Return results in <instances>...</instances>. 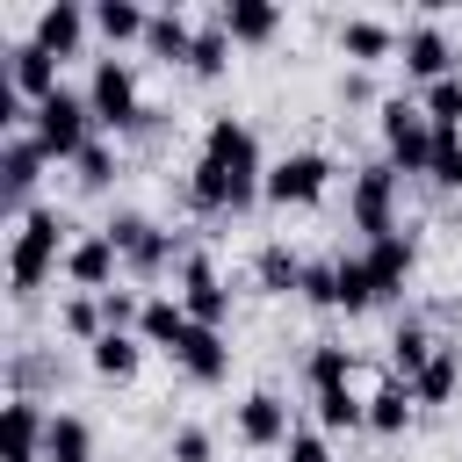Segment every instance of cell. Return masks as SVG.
I'll use <instances>...</instances> for the list:
<instances>
[{
    "instance_id": "cell-36",
    "label": "cell",
    "mask_w": 462,
    "mask_h": 462,
    "mask_svg": "<svg viewBox=\"0 0 462 462\" xmlns=\"http://www.w3.org/2000/svg\"><path fill=\"white\" fill-rule=\"evenodd\" d=\"M419 108L433 116V130H462V72H448V79H433V87L419 94Z\"/></svg>"
},
{
    "instance_id": "cell-25",
    "label": "cell",
    "mask_w": 462,
    "mask_h": 462,
    "mask_svg": "<svg viewBox=\"0 0 462 462\" xmlns=\"http://www.w3.org/2000/svg\"><path fill=\"white\" fill-rule=\"evenodd\" d=\"M310 411H318L325 433H354V426H368V397H361L354 383H339V390H310Z\"/></svg>"
},
{
    "instance_id": "cell-35",
    "label": "cell",
    "mask_w": 462,
    "mask_h": 462,
    "mask_svg": "<svg viewBox=\"0 0 462 462\" xmlns=\"http://www.w3.org/2000/svg\"><path fill=\"white\" fill-rule=\"evenodd\" d=\"M7 383H14V397H36L43 383H65V368H58L51 354H29V346H22V354L7 361Z\"/></svg>"
},
{
    "instance_id": "cell-9",
    "label": "cell",
    "mask_w": 462,
    "mask_h": 462,
    "mask_svg": "<svg viewBox=\"0 0 462 462\" xmlns=\"http://www.w3.org/2000/svg\"><path fill=\"white\" fill-rule=\"evenodd\" d=\"M43 166H51V152L22 130V137H0V209H7V224H22L36 202V180H43Z\"/></svg>"
},
{
    "instance_id": "cell-33",
    "label": "cell",
    "mask_w": 462,
    "mask_h": 462,
    "mask_svg": "<svg viewBox=\"0 0 462 462\" xmlns=\"http://www.w3.org/2000/svg\"><path fill=\"white\" fill-rule=\"evenodd\" d=\"M354 368H361V361H354L339 339H318V346H310V361H303L310 390H339V383H354Z\"/></svg>"
},
{
    "instance_id": "cell-8",
    "label": "cell",
    "mask_w": 462,
    "mask_h": 462,
    "mask_svg": "<svg viewBox=\"0 0 462 462\" xmlns=\"http://www.w3.org/2000/svg\"><path fill=\"white\" fill-rule=\"evenodd\" d=\"M325 188H332V159L318 152V144H303V152H282L274 166H267V202L274 209H310V202H325Z\"/></svg>"
},
{
    "instance_id": "cell-23",
    "label": "cell",
    "mask_w": 462,
    "mask_h": 462,
    "mask_svg": "<svg viewBox=\"0 0 462 462\" xmlns=\"http://www.w3.org/2000/svg\"><path fill=\"white\" fill-rule=\"evenodd\" d=\"M217 22L231 29V43H274L282 7H274V0H224V7H217Z\"/></svg>"
},
{
    "instance_id": "cell-31",
    "label": "cell",
    "mask_w": 462,
    "mask_h": 462,
    "mask_svg": "<svg viewBox=\"0 0 462 462\" xmlns=\"http://www.w3.org/2000/svg\"><path fill=\"white\" fill-rule=\"evenodd\" d=\"M455 383H462V346H440V354L411 375V397H419V404H448Z\"/></svg>"
},
{
    "instance_id": "cell-17",
    "label": "cell",
    "mask_w": 462,
    "mask_h": 462,
    "mask_svg": "<svg viewBox=\"0 0 462 462\" xmlns=\"http://www.w3.org/2000/svg\"><path fill=\"white\" fill-rule=\"evenodd\" d=\"M173 368L188 375V383H202V390H217L224 375H231V339L217 332V325H195L180 346H173Z\"/></svg>"
},
{
    "instance_id": "cell-39",
    "label": "cell",
    "mask_w": 462,
    "mask_h": 462,
    "mask_svg": "<svg viewBox=\"0 0 462 462\" xmlns=\"http://www.w3.org/2000/svg\"><path fill=\"white\" fill-rule=\"evenodd\" d=\"M101 318H108V332H137L144 296H137V289H108V296H101Z\"/></svg>"
},
{
    "instance_id": "cell-21",
    "label": "cell",
    "mask_w": 462,
    "mask_h": 462,
    "mask_svg": "<svg viewBox=\"0 0 462 462\" xmlns=\"http://www.w3.org/2000/svg\"><path fill=\"white\" fill-rule=\"evenodd\" d=\"M188 332H195V318H188L180 296H144V318H137V339H144V346H166V354H173Z\"/></svg>"
},
{
    "instance_id": "cell-19",
    "label": "cell",
    "mask_w": 462,
    "mask_h": 462,
    "mask_svg": "<svg viewBox=\"0 0 462 462\" xmlns=\"http://www.w3.org/2000/svg\"><path fill=\"white\" fill-rule=\"evenodd\" d=\"M195 29H202V22H188V7H152V22H144V51H152L159 65H188Z\"/></svg>"
},
{
    "instance_id": "cell-41",
    "label": "cell",
    "mask_w": 462,
    "mask_h": 462,
    "mask_svg": "<svg viewBox=\"0 0 462 462\" xmlns=\"http://www.w3.org/2000/svg\"><path fill=\"white\" fill-rule=\"evenodd\" d=\"M217 455V440L202 433V426H173V440H166V462H209Z\"/></svg>"
},
{
    "instance_id": "cell-28",
    "label": "cell",
    "mask_w": 462,
    "mask_h": 462,
    "mask_svg": "<svg viewBox=\"0 0 462 462\" xmlns=\"http://www.w3.org/2000/svg\"><path fill=\"white\" fill-rule=\"evenodd\" d=\"M411 404H419V397H411V383H397V375H383V390L368 397V426H375L383 440H397V433L411 426Z\"/></svg>"
},
{
    "instance_id": "cell-2",
    "label": "cell",
    "mask_w": 462,
    "mask_h": 462,
    "mask_svg": "<svg viewBox=\"0 0 462 462\" xmlns=\"http://www.w3.org/2000/svg\"><path fill=\"white\" fill-rule=\"evenodd\" d=\"M65 253H72L65 209H58V202H36V209L14 224V238H7V289H14V303H29V296L65 267Z\"/></svg>"
},
{
    "instance_id": "cell-38",
    "label": "cell",
    "mask_w": 462,
    "mask_h": 462,
    "mask_svg": "<svg viewBox=\"0 0 462 462\" xmlns=\"http://www.w3.org/2000/svg\"><path fill=\"white\" fill-rule=\"evenodd\" d=\"M310 310H339V260H310L303 267V289H296Z\"/></svg>"
},
{
    "instance_id": "cell-32",
    "label": "cell",
    "mask_w": 462,
    "mask_h": 462,
    "mask_svg": "<svg viewBox=\"0 0 462 462\" xmlns=\"http://www.w3.org/2000/svg\"><path fill=\"white\" fill-rule=\"evenodd\" d=\"M116 173H123V152H116V137H87V152L72 159V180H79L87 195H101Z\"/></svg>"
},
{
    "instance_id": "cell-27",
    "label": "cell",
    "mask_w": 462,
    "mask_h": 462,
    "mask_svg": "<svg viewBox=\"0 0 462 462\" xmlns=\"http://www.w3.org/2000/svg\"><path fill=\"white\" fill-rule=\"evenodd\" d=\"M303 267H310V260H303V253H289L282 238H274V245H260V260H253V274H260V289H267V296H296V289H303Z\"/></svg>"
},
{
    "instance_id": "cell-11",
    "label": "cell",
    "mask_w": 462,
    "mask_h": 462,
    "mask_svg": "<svg viewBox=\"0 0 462 462\" xmlns=\"http://www.w3.org/2000/svg\"><path fill=\"white\" fill-rule=\"evenodd\" d=\"M116 267H123V253L108 245V231H79L72 253H65V282H72V296H108V289H116Z\"/></svg>"
},
{
    "instance_id": "cell-10",
    "label": "cell",
    "mask_w": 462,
    "mask_h": 462,
    "mask_svg": "<svg viewBox=\"0 0 462 462\" xmlns=\"http://www.w3.org/2000/svg\"><path fill=\"white\" fill-rule=\"evenodd\" d=\"M173 296L188 303L195 325H217V332H224V318H231V289H224V274H217V260H209L202 245H188V260H180V289H173Z\"/></svg>"
},
{
    "instance_id": "cell-26",
    "label": "cell",
    "mask_w": 462,
    "mask_h": 462,
    "mask_svg": "<svg viewBox=\"0 0 462 462\" xmlns=\"http://www.w3.org/2000/svg\"><path fill=\"white\" fill-rule=\"evenodd\" d=\"M43 462H94V426L79 411H51V433H43Z\"/></svg>"
},
{
    "instance_id": "cell-13",
    "label": "cell",
    "mask_w": 462,
    "mask_h": 462,
    "mask_svg": "<svg viewBox=\"0 0 462 462\" xmlns=\"http://www.w3.org/2000/svg\"><path fill=\"white\" fill-rule=\"evenodd\" d=\"M231 426H238V440L245 448H289V404H282V390H245L238 397V411H231Z\"/></svg>"
},
{
    "instance_id": "cell-6",
    "label": "cell",
    "mask_w": 462,
    "mask_h": 462,
    "mask_svg": "<svg viewBox=\"0 0 462 462\" xmlns=\"http://www.w3.org/2000/svg\"><path fill=\"white\" fill-rule=\"evenodd\" d=\"M397 188H404V173H397L390 159L354 166V180H346V217H354V231H361L368 245L397 231Z\"/></svg>"
},
{
    "instance_id": "cell-3",
    "label": "cell",
    "mask_w": 462,
    "mask_h": 462,
    "mask_svg": "<svg viewBox=\"0 0 462 462\" xmlns=\"http://www.w3.org/2000/svg\"><path fill=\"white\" fill-rule=\"evenodd\" d=\"M101 231H108V245L123 253V274H137V282H159L166 267H180V260H188V238H180V231H166V224H152L144 209H116Z\"/></svg>"
},
{
    "instance_id": "cell-14",
    "label": "cell",
    "mask_w": 462,
    "mask_h": 462,
    "mask_svg": "<svg viewBox=\"0 0 462 462\" xmlns=\"http://www.w3.org/2000/svg\"><path fill=\"white\" fill-rule=\"evenodd\" d=\"M361 260H368V282H375V303H390V296H404V282L419 274V245H411V231H390V238H375V245H361Z\"/></svg>"
},
{
    "instance_id": "cell-22",
    "label": "cell",
    "mask_w": 462,
    "mask_h": 462,
    "mask_svg": "<svg viewBox=\"0 0 462 462\" xmlns=\"http://www.w3.org/2000/svg\"><path fill=\"white\" fill-rule=\"evenodd\" d=\"M440 346H448V339H433V332H426V318H397V332H390V375H397V383H411Z\"/></svg>"
},
{
    "instance_id": "cell-1",
    "label": "cell",
    "mask_w": 462,
    "mask_h": 462,
    "mask_svg": "<svg viewBox=\"0 0 462 462\" xmlns=\"http://www.w3.org/2000/svg\"><path fill=\"white\" fill-rule=\"evenodd\" d=\"M267 188V166H260V137L245 116H209L202 130V152L188 166V209L195 217H238L253 209Z\"/></svg>"
},
{
    "instance_id": "cell-34",
    "label": "cell",
    "mask_w": 462,
    "mask_h": 462,
    "mask_svg": "<svg viewBox=\"0 0 462 462\" xmlns=\"http://www.w3.org/2000/svg\"><path fill=\"white\" fill-rule=\"evenodd\" d=\"M58 332H65V339H79V346H94V339L108 332L101 296H65V303H58Z\"/></svg>"
},
{
    "instance_id": "cell-15",
    "label": "cell",
    "mask_w": 462,
    "mask_h": 462,
    "mask_svg": "<svg viewBox=\"0 0 462 462\" xmlns=\"http://www.w3.org/2000/svg\"><path fill=\"white\" fill-rule=\"evenodd\" d=\"M43 433H51L43 397H7V411H0V455L7 462H43Z\"/></svg>"
},
{
    "instance_id": "cell-4",
    "label": "cell",
    "mask_w": 462,
    "mask_h": 462,
    "mask_svg": "<svg viewBox=\"0 0 462 462\" xmlns=\"http://www.w3.org/2000/svg\"><path fill=\"white\" fill-rule=\"evenodd\" d=\"M87 108H94V130H108L116 144L137 130V116H144V94H137V65L130 58H94V79H87Z\"/></svg>"
},
{
    "instance_id": "cell-37",
    "label": "cell",
    "mask_w": 462,
    "mask_h": 462,
    "mask_svg": "<svg viewBox=\"0 0 462 462\" xmlns=\"http://www.w3.org/2000/svg\"><path fill=\"white\" fill-rule=\"evenodd\" d=\"M368 303H375L368 260H361V253H339V310H368Z\"/></svg>"
},
{
    "instance_id": "cell-18",
    "label": "cell",
    "mask_w": 462,
    "mask_h": 462,
    "mask_svg": "<svg viewBox=\"0 0 462 462\" xmlns=\"http://www.w3.org/2000/svg\"><path fill=\"white\" fill-rule=\"evenodd\" d=\"M58 65H65V58H51L36 36H14V43H7V72H14V87H22L29 101H43V94H58V87H65V79H58Z\"/></svg>"
},
{
    "instance_id": "cell-12",
    "label": "cell",
    "mask_w": 462,
    "mask_h": 462,
    "mask_svg": "<svg viewBox=\"0 0 462 462\" xmlns=\"http://www.w3.org/2000/svg\"><path fill=\"white\" fill-rule=\"evenodd\" d=\"M397 58H404V72H411V79H426V87H433V79H448V72H462V65H455V43H448V29H440L433 14H426V22H411V29L397 36Z\"/></svg>"
},
{
    "instance_id": "cell-20",
    "label": "cell",
    "mask_w": 462,
    "mask_h": 462,
    "mask_svg": "<svg viewBox=\"0 0 462 462\" xmlns=\"http://www.w3.org/2000/svg\"><path fill=\"white\" fill-rule=\"evenodd\" d=\"M332 36H339V58H354V65H375V58L397 51V29H390L383 14H346Z\"/></svg>"
},
{
    "instance_id": "cell-42",
    "label": "cell",
    "mask_w": 462,
    "mask_h": 462,
    "mask_svg": "<svg viewBox=\"0 0 462 462\" xmlns=\"http://www.w3.org/2000/svg\"><path fill=\"white\" fill-rule=\"evenodd\" d=\"M282 462H332V448H325V433L296 426V433H289V448H282Z\"/></svg>"
},
{
    "instance_id": "cell-16",
    "label": "cell",
    "mask_w": 462,
    "mask_h": 462,
    "mask_svg": "<svg viewBox=\"0 0 462 462\" xmlns=\"http://www.w3.org/2000/svg\"><path fill=\"white\" fill-rule=\"evenodd\" d=\"M87 29H94V7H79V0H43L36 22H29V36H36L51 58H72V51L87 43Z\"/></svg>"
},
{
    "instance_id": "cell-40",
    "label": "cell",
    "mask_w": 462,
    "mask_h": 462,
    "mask_svg": "<svg viewBox=\"0 0 462 462\" xmlns=\"http://www.w3.org/2000/svg\"><path fill=\"white\" fill-rule=\"evenodd\" d=\"M433 180L440 188H462V130H440L433 137Z\"/></svg>"
},
{
    "instance_id": "cell-5",
    "label": "cell",
    "mask_w": 462,
    "mask_h": 462,
    "mask_svg": "<svg viewBox=\"0 0 462 462\" xmlns=\"http://www.w3.org/2000/svg\"><path fill=\"white\" fill-rule=\"evenodd\" d=\"M29 137L51 152V159H79L87 152V137H101L94 130V108H87V94H72V87H58V94H43L36 101V116H29Z\"/></svg>"
},
{
    "instance_id": "cell-43",
    "label": "cell",
    "mask_w": 462,
    "mask_h": 462,
    "mask_svg": "<svg viewBox=\"0 0 462 462\" xmlns=\"http://www.w3.org/2000/svg\"><path fill=\"white\" fill-rule=\"evenodd\" d=\"M339 101H346V108H368V101H375V79H368L361 65H354V72H339Z\"/></svg>"
},
{
    "instance_id": "cell-7",
    "label": "cell",
    "mask_w": 462,
    "mask_h": 462,
    "mask_svg": "<svg viewBox=\"0 0 462 462\" xmlns=\"http://www.w3.org/2000/svg\"><path fill=\"white\" fill-rule=\"evenodd\" d=\"M433 116L411 101V94H390L383 101V159L397 173H433Z\"/></svg>"
},
{
    "instance_id": "cell-30",
    "label": "cell",
    "mask_w": 462,
    "mask_h": 462,
    "mask_svg": "<svg viewBox=\"0 0 462 462\" xmlns=\"http://www.w3.org/2000/svg\"><path fill=\"white\" fill-rule=\"evenodd\" d=\"M188 72H195V79H224V72H231V29H224L217 14H209V22L195 29V51H188Z\"/></svg>"
},
{
    "instance_id": "cell-24",
    "label": "cell",
    "mask_w": 462,
    "mask_h": 462,
    "mask_svg": "<svg viewBox=\"0 0 462 462\" xmlns=\"http://www.w3.org/2000/svg\"><path fill=\"white\" fill-rule=\"evenodd\" d=\"M137 361H144V339H137V332H101V339L87 346V368H94L101 383H130Z\"/></svg>"
},
{
    "instance_id": "cell-29",
    "label": "cell",
    "mask_w": 462,
    "mask_h": 462,
    "mask_svg": "<svg viewBox=\"0 0 462 462\" xmlns=\"http://www.w3.org/2000/svg\"><path fill=\"white\" fill-rule=\"evenodd\" d=\"M144 22H152V7H137V0H94V36H108V43H144Z\"/></svg>"
}]
</instances>
